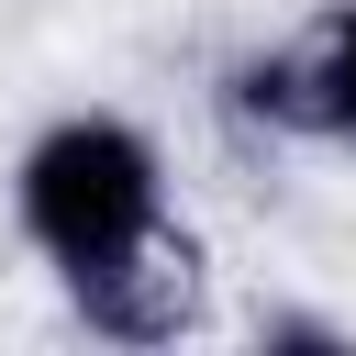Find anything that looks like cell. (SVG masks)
Segmentation results:
<instances>
[{
    "mask_svg": "<svg viewBox=\"0 0 356 356\" xmlns=\"http://www.w3.org/2000/svg\"><path fill=\"white\" fill-rule=\"evenodd\" d=\"M11 222L44 256V278L78 300L111 345H167L189 323V234L167 200V156L134 111H56L11 156Z\"/></svg>",
    "mask_w": 356,
    "mask_h": 356,
    "instance_id": "6da1fadb",
    "label": "cell"
},
{
    "mask_svg": "<svg viewBox=\"0 0 356 356\" xmlns=\"http://www.w3.org/2000/svg\"><path fill=\"white\" fill-rule=\"evenodd\" d=\"M289 100H300V145L356 156V0H323L289 33Z\"/></svg>",
    "mask_w": 356,
    "mask_h": 356,
    "instance_id": "7a4b0ae2",
    "label": "cell"
}]
</instances>
